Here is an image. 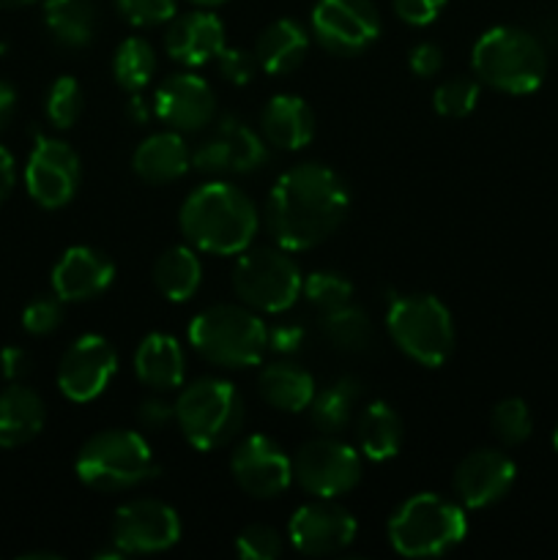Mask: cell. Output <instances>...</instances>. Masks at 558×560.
Returning <instances> with one entry per match:
<instances>
[{
  "label": "cell",
  "instance_id": "5",
  "mask_svg": "<svg viewBox=\"0 0 558 560\" xmlns=\"http://www.w3.org/2000/svg\"><path fill=\"white\" fill-rule=\"evenodd\" d=\"M468 534L463 503L435 492H419L397 506L388 520V541L405 558H438L460 545Z\"/></svg>",
  "mask_w": 558,
  "mask_h": 560
},
{
  "label": "cell",
  "instance_id": "8",
  "mask_svg": "<svg viewBox=\"0 0 558 560\" xmlns=\"http://www.w3.org/2000/svg\"><path fill=\"white\" fill-rule=\"evenodd\" d=\"M386 328L394 345L421 366H441L454 350V323L446 304L430 293L397 295L388 304Z\"/></svg>",
  "mask_w": 558,
  "mask_h": 560
},
{
  "label": "cell",
  "instance_id": "52",
  "mask_svg": "<svg viewBox=\"0 0 558 560\" xmlns=\"http://www.w3.org/2000/svg\"><path fill=\"white\" fill-rule=\"evenodd\" d=\"M553 446H556V452H558V427H556V432H553Z\"/></svg>",
  "mask_w": 558,
  "mask_h": 560
},
{
  "label": "cell",
  "instance_id": "36",
  "mask_svg": "<svg viewBox=\"0 0 558 560\" xmlns=\"http://www.w3.org/2000/svg\"><path fill=\"white\" fill-rule=\"evenodd\" d=\"M479 104V82L470 77H452L432 93V107L443 118H465Z\"/></svg>",
  "mask_w": 558,
  "mask_h": 560
},
{
  "label": "cell",
  "instance_id": "45",
  "mask_svg": "<svg viewBox=\"0 0 558 560\" xmlns=\"http://www.w3.org/2000/svg\"><path fill=\"white\" fill-rule=\"evenodd\" d=\"M408 66L416 77H435L443 66V52L438 44L421 42L410 49Z\"/></svg>",
  "mask_w": 558,
  "mask_h": 560
},
{
  "label": "cell",
  "instance_id": "18",
  "mask_svg": "<svg viewBox=\"0 0 558 560\" xmlns=\"http://www.w3.org/2000/svg\"><path fill=\"white\" fill-rule=\"evenodd\" d=\"M153 113L175 131H200L213 120L217 96L202 77L173 74L156 88Z\"/></svg>",
  "mask_w": 558,
  "mask_h": 560
},
{
  "label": "cell",
  "instance_id": "47",
  "mask_svg": "<svg viewBox=\"0 0 558 560\" xmlns=\"http://www.w3.org/2000/svg\"><path fill=\"white\" fill-rule=\"evenodd\" d=\"M0 372L5 381L20 383L31 372V355L22 348H3L0 350Z\"/></svg>",
  "mask_w": 558,
  "mask_h": 560
},
{
  "label": "cell",
  "instance_id": "24",
  "mask_svg": "<svg viewBox=\"0 0 558 560\" xmlns=\"http://www.w3.org/2000/svg\"><path fill=\"white\" fill-rule=\"evenodd\" d=\"M257 392L263 402L271 405L279 413H301V410H310L312 397H315V377L293 361H274L263 366L257 377Z\"/></svg>",
  "mask_w": 558,
  "mask_h": 560
},
{
  "label": "cell",
  "instance_id": "21",
  "mask_svg": "<svg viewBox=\"0 0 558 560\" xmlns=\"http://www.w3.org/2000/svg\"><path fill=\"white\" fill-rule=\"evenodd\" d=\"M263 140L282 151L306 148L315 137V113L310 104L293 93H277L266 102L260 113Z\"/></svg>",
  "mask_w": 558,
  "mask_h": 560
},
{
  "label": "cell",
  "instance_id": "4",
  "mask_svg": "<svg viewBox=\"0 0 558 560\" xmlns=\"http://www.w3.org/2000/svg\"><path fill=\"white\" fill-rule=\"evenodd\" d=\"M476 77L492 91L525 96L542 85L547 74V55L534 33L514 25H498L481 33L470 52Z\"/></svg>",
  "mask_w": 558,
  "mask_h": 560
},
{
  "label": "cell",
  "instance_id": "3",
  "mask_svg": "<svg viewBox=\"0 0 558 560\" xmlns=\"http://www.w3.org/2000/svg\"><path fill=\"white\" fill-rule=\"evenodd\" d=\"M189 342L200 359L224 370L257 366L268 350V326L246 304H213L195 315Z\"/></svg>",
  "mask_w": 558,
  "mask_h": 560
},
{
  "label": "cell",
  "instance_id": "17",
  "mask_svg": "<svg viewBox=\"0 0 558 560\" xmlns=\"http://www.w3.org/2000/svg\"><path fill=\"white\" fill-rule=\"evenodd\" d=\"M514 476L518 468L507 454L496 448H479L460 459L454 470V492L465 509H487L512 490Z\"/></svg>",
  "mask_w": 558,
  "mask_h": 560
},
{
  "label": "cell",
  "instance_id": "11",
  "mask_svg": "<svg viewBox=\"0 0 558 560\" xmlns=\"http://www.w3.org/2000/svg\"><path fill=\"white\" fill-rule=\"evenodd\" d=\"M310 27L326 52L350 58L377 42L381 11L372 0H317Z\"/></svg>",
  "mask_w": 558,
  "mask_h": 560
},
{
  "label": "cell",
  "instance_id": "23",
  "mask_svg": "<svg viewBox=\"0 0 558 560\" xmlns=\"http://www.w3.org/2000/svg\"><path fill=\"white\" fill-rule=\"evenodd\" d=\"M135 372L153 392H175L184 386L186 377L184 348L170 334H148L135 353Z\"/></svg>",
  "mask_w": 558,
  "mask_h": 560
},
{
  "label": "cell",
  "instance_id": "34",
  "mask_svg": "<svg viewBox=\"0 0 558 560\" xmlns=\"http://www.w3.org/2000/svg\"><path fill=\"white\" fill-rule=\"evenodd\" d=\"M490 427L503 446H520L534 432V419H531V410L523 399L507 397L492 408Z\"/></svg>",
  "mask_w": 558,
  "mask_h": 560
},
{
  "label": "cell",
  "instance_id": "7",
  "mask_svg": "<svg viewBox=\"0 0 558 560\" xmlns=\"http://www.w3.org/2000/svg\"><path fill=\"white\" fill-rule=\"evenodd\" d=\"M244 399L230 381L200 377L175 399V424L186 443L200 452L228 446L244 424Z\"/></svg>",
  "mask_w": 558,
  "mask_h": 560
},
{
  "label": "cell",
  "instance_id": "31",
  "mask_svg": "<svg viewBox=\"0 0 558 560\" xmlns=\"http://www.w3.org/2000/svg\"><path fill=\"white\" fill-rule=\"evenodd\" d=\"M153 71H156V52L146 38L131 36L118 44L113 55V77L118 88H124L131 96L142 93L153 80Z\"/></svg>",
  "mask_w": 558,
  "mask_h": 560
},
{
  "label": "cell",
  "instance_id": "2",
  "mask_svg": "<svg viewBox=\"0 0 558 560\" xmlns=\"http://www.w3.org/2000/svg\"><path fill=\"white\" fill-rule=\"evenodd\" d=\"M181 233L195 249L208 255H241L255 241L260 217L249 195L228 180H208L197 186L178 211Z\"/></svg>",
  "mask_w": 558,
  "mask_h": 560
},
{
  "label": "cell",
  "instance_id": "37",
  "mask_svg": "<svg viewBox=\"0 0 558 560\" xmlns=\"http://www.w3.org/2000/svg\"><path fill=\"white\" fill-rule=\"evenodd\" d=\"M85 98H82V88L74 77H58L47 93V118L55 129H71L77 118L82 115Z\"/></svg>",
  "mask_w": 558,
  "mask_h": 560
},
{
  "label": "cell",
  "instance_id": "35",
  "mask_svg": "<svg viewBox=\"0 0 558 560\" xmlns=\"http://www.w3.org/2000/svg\"><path fill=\"white\" fill-rule=\"evenodd\" d=\"M304 299L310 301L315 310L332 312L339 306L350 304L353 299V284L342 277V273L334 271H315L310 277H304V288H301Z\"/></svg>",
  "mask_w": 558,
  "mask_h": 560
},
{
  "label": "cell",
  "instance_id": "30",
  "mask_svg": "<svg viewBox=\"0 0 558 560\" xmlns=\"http://www.w3.org/2000/svg\"><path fill=\"white\" fill-rule=\"evenodd\" d=\"M361 397V383L356 377H339L332 386L323 392H315L310 405V419L323 435H337L342 427H348L350 416H353L356 402Z\"/></svg>",
  "mask_w": 558,
  "mask_h": 560
},
{
  "label": "cell",
  "instance_id": "28",
  "mask_svg": "<svg viewBox=\"0 0 558 560\" xmlns=\"http://www.w3.org/2000/svg\"><path fill=\"white\" fill-rule=\"evenodd\" d=\"M202 279V266L195 246H170L153 262V284L173 304H184L197 293Z\"/></svg>",
  "mask_w": 558,
  "mask_h": 560
},
{
  "label": "cell",
  "instance_id": "9",
  "mask_svg": "<svg viewBox=\"0 0 558 560\" xmlns=\"http://www.w3.org/2000/svg\"><path fill=\"white\" fill-rule=\"evenodd\" d=\"M233 288L241 304L266 315H279L299 301L304 277L299 262L282 246H249L241 252L233 268Z\"/></svg>",
  "mask_w": 558,
  "mask_h": 560
},
{
  "label": "cell",
  "instance_id": "19",
  "mask_svg": "<svg viewBox=\"0 0 558 560\" xmlns=\"http://www.w3.org/2000/svg\"><path fill=\"white\" fill-rule=\"evenodd\" d=\"M115 262L93 246H71L53 268V293L60 301H91L113 284Z\"/></svg>",
  "mask_w": 558,
  "mask_h": 560
},
{
  "label": "cell",
  "instance_id": "16",
  "mask_svg": "<svg viewBox=\"0 0 558 560\" xmlns=\"http://www.w3.org/2000/svg\"><path fill=\"white\" fill-rule=\"evenodd\" d=\"M359 534V523L348 509L317 498L295 509L288 523V539L301 556H337L348 550Z\"/></svg>",
  "mask_w": 558,
  "mask_h": 560
},
{
  "label": "cell",
  "instance_id": "43",
  "mask_svg": "<svg viewBox=\"0 0 558 560\" xmlns=\"http://www.w3.org/2000/svg\"><path fill=\"white\" fill-rule=\"evenodd\" d=\"M446 0H392V9L405 25L427 27L441 16Z\"/></svg>",
  "mask_w": 558,
  "mask_h": 560
},
{
  "label": "cell",
  "instance_id": "48",
  "mask_svg": "<svg viewBox=\"0 0 558 560\" xmlns=\"http://www.w3.org/2000/svg\"><path fill=\"white\" fill-rule=\"evenodd\" d=\"M14 178H16L14 156L0 145V202H5V197L11 195V189H14Z\"/></svg>",
  "mask_w": 558,
  "mask_h": 560
},
{
  "label": "cell",
  "instance_id": "6",
  "mask_svg": "<svg viewBox=\"0 0 558 560\" xmlns=\"http://www.w3.org/2000/svg\"><path fill=\"white\" fill-rule=\"evenodd\" d=\"M74 470L96 492H120L156 476V459L146 438L135 430H102L77 452Z\"/></svg>",
  "mask_w": 558,
  "mask_h": 560
},
{
  "label": "cell",
  "instance_id": "15",
  "mask_svg": "<svg viewBox=\"0 0 558 560\" xmlns=\"http://www.w3.org/2000/svg\"><path fill=\"white\" fill-rule=\"evenodd\" d=\"M230 470L235 485L260 501L282 495L293 485V457L268 435L244 438L230 457Z\"/></svg>",
  "mask_w": 558,
  "mask_h": 560
},
{
  "label": "cell",
  "instance_id": "49",
  "mask_svg": "<svg viewBox=\"0 0 558 560\" xmlns=\"http://www.w3.org/2000/svg\"><path fill=\"white\" fill-rule=\"evenodd\" d=\"M16 109V93L9 82H0V129L9 126V120L14 118Z\"/></svg>",
  "mask_w": 558,
  "mask_h": 560
},
{
  "label": "cell",
  "instance_id": "25",
  "mask_svg": "<svg viewBox=\"0 0 558 560\" xmlns=\"http://www.w3.org/2000/svg\"><path fill=\"white\" fill-rule=\"evenodd\" d=\"M306 52H310V33L301 22L288 16L271 22L255 44L257 63L268 74H290L304 63Z\"/></svg>",
  "mask_w": 558,
  "mask_h": 560
},
{
  "label": "cell",
  "instance_id": "38",
  "mask_svg": "<svg viewBox=\"0 0 558 560\" xmlns=\"http://www.w3.org/2000/svg\"><path fill=\"white\" fill-rule=\"evenodd\" d=\"M235 552L244 560H274L282 556V536L271 525H249L235 539Z\"/></svg>",
  "mask_w": 558,
  "mask_h": 560
},
{
  "label": "cell",
  "instance_id": "42",
  "mask_svg": "<svg viewBox=\"0 0 558 560\" xmlns=\"http://www.w3.org/2000/svg\"><path fill=\"white\" fill-rule=\"evenodd\" d=\"M191 167L197 173L208 175V178H219L224 173H233L230 170V151L224 145V140L219 135H213L211 140L200 142V145L191 151Z\"/></svg>",
  "mask_w": 558,
  "mask_h": 560
},
{
  "label": "cell",
  "instance_id": "50",
  "mask_svg": "<svg viewBox=\"0 0 558 560\" xmlns=\"http://www.w3.org/2000/svg\"><path fill=\"white\" fill-rule=\"evenodd\" d=\"M36 0H0V9H22V5H31Z\"/></svg>",
  "mask_w": 558,
  "mask_h": 560
},
{
  "label": "cell",
  "instance_id": "32",
  "mask_svg": "<svg viewBox=\"0 0 558 560\" xmlns=\"http://www.w3.org/2000/svg\"><path fill=\"white\" fill-rule=\"evenodd\" d=\"M323 334H326L328 345L342 353H364L372 345L370 315L353 304L323 312Z\"/></svg>",
  "mask_w": 558,
  "mask_h": 560
},
{
  "label": "cell",
  "instance_id": "39",
  "mask_svg": "<svg viewBox=\"0 0 558 560\" xmlns=\"http://www.w3.org/2000/svg\"><path fill=\"white\" fill-rule=\"evenodd\" d=\"M63 323V301L58 295H38L22 312V328L33 337H47Z\"/></svg>",
  "mask_w": 558,
  "mask_h": 560
},
{
  "label": "cell",
  "instance_id": "41",
  "mask_svg": "<svg viewBox=\"0 0 558 560\" xmlns=\"http://www.w3.org/2000/svg\"><path fill=\"white\" fill-rule=\"evenodd\" d=\"M219 74L233 85H249L252 77L257 74L260 63H257L255 52H246L241 47H224L217 58Z\"/></svg>",
  "mask_w": 558,
  "mask_h": 560
},
{
  "label": "cell",
  "instance_id": "1",
  "mask_svg": "<svg viewBox=\"0 0 558 560\" xmlns=\"http://www.w3.org/2000/svg\"><path fill=\"white\" fill-rule=\"evenodd\" d=\"M350 195L334 170L306 162L279 175L266 202L268 230L288 252H306L332 238L348 217Z\"/></svg>",
  "mask_w": 558,
  "mask_h": 560
},
{
  "label": "cell",
  "instance_id": "20",
  "mask_svg": "<svg viewBox=\"0 0 558 560\" xmlns=\"http://www.w3.org/2000/svg\"><path fill=\"white\" fill-rule=\"evenodd\" d=\"M170 58L181 66H202L217 60L224 44V25L213 11H191V14L173 16L164 36Z\"/></svg>",
  "mask_w": 558,
  "mask_h": 560
},
{
  "label": "cell",
  "instance_id": "12",
  "mask_svg": "<svg viewBox=\"0 0 558 560\" xmlns=\"http://www.w3.org/2000/svg\"><path fill=\"white\" fill-rule=\"evenodd\" d=\"M181 539V520L173 506L153 498H137L120 506L113 520V545L124 556H156Z\"/></svg>",
  "mask_w": 558,
  "mask_h": 560
},
{
  "label": "cell",
  "instance_id": "29",
  "mask_svg": "<svg viewBox=\"0 0 558 560\" xmlns=\"http://www.w3.org/2000/svg\"><path fill=\"white\" fill-rule=\"evenodd\" d=\"M98 11L93 0H44V22L58 44L82 49L96 36Z\"/></svg>",
  "mask_w": 558,
  "mask_h": 560
},
{
  "label": "cell",
  "instance_id": "46",
  "mask_svg": "<svg viewBox=\"0 0 558 560\" xmlns=\"http://www.w3.org/2000/svg\"><path fill=\"white\" fill-rule=\"evenodd\" d=\"M137 419H140L146 430H164L170 421H175V402H167L162 397L146 399L140 410H137Z\"/></svg>",
  "mask_w": 558,
  "mask_h": 560
},
{
  "label": "cell",
  "instance_id": "33",
  "mask_svg": "<svg viewBox=\"0 0 558 560\" xmlns=\"http://www.w3.org/2000/svg\"><path fill=\"white\" fill-rule=\"evenodd\" d=\"M217 135L222 137L224 145H228L230 170H233V173L246 175L266 162V140L241 118H224L222 124H219Z\"/></svg>",
  "mask_w": 558,
  "mask_h": 560
},
{
  "label": "cell",
  "instance_id": "13",
  "mask_svg": "<svg viewBox=\"0 0 558 560\" xmlns=\"http://www.w3.org/2000/svg\"><path fill=\"white\" fill-rule=\"evenodd\" d=\"M118 372V353L109 339L82 334L71 342L58 366V386L71 402H93L107 392Z\"/></svg>",
  "mask_w": 558,
  "mask_h": 560
},
{
  "label": "cell",
  "instance_id": "27",
  "mask_svg": "<svg viewBox=\"0 0 558 560\" xmlns=\"http://www.w3.org/2000/svg\"><path fill=\"white\" fill-rule=\"evenodd\" d=\"M403 438V419L388 402L375 399V402L361 410L359 424H356V441H359L361 457L372 459V463H386V459L399 454Z\"/></svg>",
  "mask_w": 558,
  "mask_h": 560
},
{
  "label": "cell",
  "instance_id": "51",
  "mask_svg": "<svg viewBox=\"0 0 558 560\" xmlns=\"http://www.w3.org/2000/svg\"><path fill=\"white\" fill-rule=\"evenodd\" d=\"M195 5H200V9H213V5H222L228 3V0H191Z\"/></svg>",
  "mask_w": 558,
  "mask_h": 560
},
{
  "label": "cell",
  "instance_id": "10",
  "mask_svg": "<svg viewBox=\"0 0 558 560\" xmlns=\"http://www.w3.org/2000/svg\"><path fill=\"white\" fill-rule=\"evenodd\" d=\"M293 481L310 495L334 501L361 481V452L337 438L304 443L293 457Z\"/></svg>",
  "mask_w": 558,
  "mask_h": 560
},
{
  "label": "cell",
  "instance_id": "22",
  "mask_svg": "<svg viewBox=\"0 0 558 560\" xmlns=\"http://www.w3.org/2000/svg\"><path fill=\"white\" fill-rule=\"evenodd\" d=\"M131 167H135L137 178H142L146 184H173L189 173L191 151L181 131H156L137 145Z\"/></svg>",
  "mask_w": 558,
  "mask_h": 560
},
{
  "label": "cell",
  "instance_id": "26",
  "mask_svg": "<svg viewBox=\"0 0 558 560\" xmlns=\"http://www.w3.org/2000/svg\"><path fill=\"white\" fill-rule=\"evenodd\" d=\"M44 402L33 388L9 386L0 392V448L31 443L44 427Z\"/></svg>",
  "mask_w": 558,
  "mask_h": 560
},
{
  "label": "cell",
  "instance_id": "14",
  "mask_svg": "<svg viewBox=\"0 0 558 560\" xmlns=\"http://www.w3.org/2000/svg\"><path fill=\"white\" fill-rule=\"evenodd\" d=\"M82 164L74 148L55 137H38L25 167L27 195L42 208H63L80 186Z\"/></svg>",
  "mask_w": 558,
  "mask_h": 560
},
{
  "label": "cell",
  "instance_id": "44",
  "mask_svg": "<svg viewBox=\"0 0 558 560\" xmlns=\"http://www.w3.org/2000/svg\"><path fill=\"white\" fill-rule=\"evenodd\" d=\"M306 331L301 326H293V323H282V326L268 328V350L279 355H293L304 348Z\"/></svg>",
  "mask_w": 558,
  "mask_h": 560
},
{
  "label": "cell",
  "instance_id": "40",
  "mask_svg": "<svg viewBox=\"0 0 558 560\" xmlns=\"http://www.w3.org/2000/svg\"><path fill=\"white\" fill-rule=\"evenodd\" d=\"M115 5L135 27H156L175 16V0H115Z\"/></svg>",
  "mask_w": 558,
  "mask_h": 560
}]
</instances>
